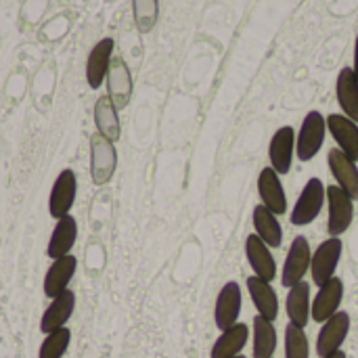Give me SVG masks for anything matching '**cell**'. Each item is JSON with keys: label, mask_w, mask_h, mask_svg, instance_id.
I'll use <instances>...</instances> for the list:
<instances>
[{"label": "cell", "mask_w": 358, "mask_h": 358, "mask_svg": "<svg viewBox=\"0 0 358 358\" xmlns=\"http://www.w3.org/2000/svg\"><path fill=\"white\" fill-rule=\"evenodd\" d=\"M117 170V151L115 143L105 138L103 134L94 132L90 136V178L92 185L103 187L107 185Z\"/></svg>", "instance_id": "1"}, {"label": "cell", "mask_w": 358, "mask_h": 358, "mask_svg": "<svg viewBox=\"0 0 358 358\" xmlns=\"http://www.w3.org/2000/svg\"><path fill=\"white\" fill-rule=\"evenodd\" d=\"M327 122L319 111H308L302 120L300 132H296V155L300 162H310L323 147Z\"/></svg>", "instance_id": "2"}, {"label": "cell", "mask_w": 358, "mask_h": 358, "mask_svg": "<svg viewBox=\"0 0 358 358\" xmlns=\"http://www.w3.org/2000/svg\"><path fill=\"white\" fill-rule=\"evenodd\" d=\"M325 199L329 208V218H327V231L331 237L344 235L355 218V199L342 191L338 185H331L325 189Z\"/></svg>", "instance_id": "3"}, {"label": "cell", "mask_w": 358, "mask_h": 358, "mask_svg": "<svg viewBox=\"0 0 358 358\" xmlns=\"http://www.w3.org/2000/svg\"><path fill=\"white\" fill-rule=\"evenodd\" d=\"M78 197V176L71 168H65L57 174L50 195H48V214L50 218L59 220L67 214H71V208Z\"/></svg>", "instance_id": "4"}, {"label": "cell", "mask_w": 358, "mask_h": 358, "mask_svg": "<svg viewBox=\"0 0 358 358\" xmlns=\"http://www.w3.org/2000/svg\"><path fill=\"white\" fill-rule=\"evenodd\" d=\"M323 206H325V185L321 178H310L304 185V189L292 210V218H289L292 224L306 227V224L315 222L319 218Z\"/></svg>", "instance_id": "5"}, {"label": "cell", "mask_w": 358, "mask_h": 358, "mask_svg": "<svg viewBox=\"0 0 358 358\" xmlns=\"http://www.w3.org/2000/svg\"><path fill=\"white\" fill-rule=\"evenodd\" d=\"M344 252V243L340 237H329L325 239L317 252H313V260H310V275H313V283L317 287L325 285L329 279L336 277L340 258Z\"/></svg>", "instance_id": "6"}, {"label": "cell", "mask_w": 358, "mask_h": 358, "mask_svg": "<svg viewBox=\"0 0 358 358\" xmlns=\"http://www.w3.org/2000/svg\"><path fill=\"white\" fill-rule=\"evenodd\" d=\"M310 260H313V250L306 237H296L292 241V248L285 256L283 271H281V283L283 287H294L300 281H304L306 273L310 271Z\"/></svg>", "instance_id": "7"}, {"label": "cell", "mask_w": 358, "mask_h": 358, "mask_svg": "<svg viewBox=\"0 0 358 358\" xmlns=\"http://www.w3.org/2000/svg\"><path fill=\"white\" fill-rule=\"evenodd\" d=\"M348 334H350V315L346 310H338L331 319L323 323L317 336V355L325 358L342 350Z\"/></svg>", "instance_id": "8"}, {"label": "cell", "mask_w": 358, "mask_h": 358, "mask_svg": "<svg viewBox=\"0 0 358 358\" xmlns=\"http://www.w3.org/2000/svg\"><path fill=\"white\" fill-rule=\"evenodd\" d=\"M105 86H107V96L111 99L115 109L117 111L126 109L132 99V73L122 57L111 59V65H109V71L105 78Z\"/></svg>", "instance_id": "9"}, {"label": "cell", "mask_w": 358, "mask_h": 358, "mask_svg": "<svg viewBox=\"0 0 358 358\" xmlns=\"http://www.w3.org/2000/svg\"><path fill=\"white\" fill-rule=\"evenodd\" d=\"M113 48H115L113 38H103L88 52L84 76H86V84L92 90H99L105 84V78H107V71H109V65L113 59Z\"/></svg>", "instance_id": "10"}, {"label": "cell", "mask_w": 358, "mask_h": 358, "mask_svg": "<svg viewBox=\"0 0 358 358\" xmlns=\"http://www.w3.org/2000/svg\"><path fill=\"white\" fill-rule=\"evenodd\" d=\"M268 157H271V168L279 176L289 174L296 157V130L292 126H283L273 134L268 145Z\"/></svg>", "instance_id": "11"}, {"label": "cell", "mask_w": 358, "mask_h": 358, "mask_svg": "<svg viewBox=\"0 0 358 358\" xmlns=\"http://www.w3.org/2000/svg\"><path fill=\"white\" fill-rule=\"evenodd\" d=\"M239 313H241V287L235 281H229L222 285L216 298L214 306V323L220 331L233 327L239 323Z\"/></svg>", "instance_id": "12"}, {"label": "cell", "mask_w": 358, "mask_h": 358, "mask_svg": "<svg viewBox=\"0 0 358 358\" xmlns=\"http://www.w3.org/2000/svg\"><path fill=\"white\" fill-rule=\"evenodd\" d=\"M76 271H78V258L76 256H65V258H59V260H52L46 275H44V281H42V292L48 300L61 296L63 292L69 289V283L71 279L76 277Z\"/></svg>", "instance_id": "13"}, {"label": "cell", "mask_w": 358, "mask_h": 358, "mask_svg": "<svg viewBox=\"0 0 358 358\" xmlns=\"http://www.w3.org/2000/svg\"><path fill=\"white\" fill-rule=\"evenodd\" d=\"M76 241H78V220L71 214H67V216L55 220V227H52L48 243H46V256L50 260L65 258L71 254Z\"/></svg>", "instance_id": "14"}, {"label": "cell", "mask_w": 358, "mask_h": 358, "mask_svg": "<svg viewBox=\"0 0 358 358\" xmlns=\"http://www.w3.org/2000/svg\"><path fill=\"white\" fill-rule=\"evenodd\" d=\"M327 132L338 143V149L358 164V124L344 113H329L325 117Z\"/></svg>", "instance_id": "15"}, {"label": "cell", "mask_w": 358, "mask_h": 358, "mask_svg": "<svg viewBox=\"0 0 358 358\" xmlns=\"http://www.w3.org/2000/svg\"><path fill=\"white\" fill-rule=\"evenodd\" d=\"M258 195L260 203L266 206L275 216L287 214V195L281 182V176L273 168H264L258 176Z\"/></svg>", "instance_id": "16"}, {"label": "cell", "mask_w": 358, "mask_h": 358, "mask_svg": "<svg viewBox=\"0 0 358 358\" xmlns=\"http://www.w3.org/2000/svg\"><path fill=\"white\" fill-rule=\"evenodd\" d=\"M342 298H344V283L340 277H334L325 285H321L317 296L313 298V321L323 325L327 319H331L340 310Z\"/></svg>", "instance_id": "17"}, {"label": "cell", "mask_w": 358, "mask_h": 358, "mask_svg": "<svg viewBox=\"0 0 358 358\" xmlns=\"http://www.w3.org/2000/svg\"><path fill=\"white\" fill-rule=\"evenodd\" d=\"M73 310H76V294L71 289H67L61 296L52 298L50 304L46 306V310L42 313V317H40V331L46 336L50 331L67 327L69 319L73 317Z\"/></svg>", "instance_id": "18"}, {"label": "cell", "mask_w": 358, "mask_h": 358, "mask_svg": "<svg viewBox=\"0 0 358 358\" xmlns=\"http://www.w3.org/2000/svg\"><path fill=\"white\" fill-rule=\"evenodd\" d=\"M245 258L254 271L256 277L264 279V281H273L277 277V262L275 256L271 252V248L254 233L245 239Z\"/></svg>", "instance_id": "19"}, {"label": "cell", "mask_w": 358, "mask_h": 358, "mask_svg": "<svg viewBox=\"0 0 358 358\" xmlns=\"http://www.w3.org/2000/svg\"><path fill=\"white\" fill-rule=\"evenodd\" d=\"M327 164L331 170V176L336 178L338 187L346 191L355 201H358V168L357 162H352L348 155H344L338 147L327 153Z\"/></svg>", "instance_id": "20"}, {"label": "cell", "mask_w": 358, "mask_h": 358, "mask_svg": "<svg viewBox=\"0 0 358 358\" xmlns=\"http://www.w3.org/2000/svg\"><path fill=\"white\" fill-rule=\"evenodd\" d=\"M245 285H248V294L258 310V317H264L266 321L275 323L279 317V298H277V292L273 289V285L256 275L248 277Z\"/></svg>", "instance_id": "21"}, {"label": "cell", "mask_w": 358, "mask_h": 358, "mask_svg": "<svg viewBox=\"0 0 358 358\" xmlns=\"http://www.w3.org/2000/svg\"><path fill=\"white\" fill-rule=\"evenodd\" d=\"M285 310L292 325L302 329L308 325V321L313 319V296H310V285L306 281H300L298 285L289 287L285 298Z\"/></svg>", "instance_id": "22"}, {"label": "cell", "mask_w": 358, "mask_h": 358, "mask_svg": "<svg viewBox=\"0 0 358 358\" xmlns=\"http://www.w3.org/2000/svg\"><path fill=\"white\" fill-rule=\"evenodd\" d=\"M250 340V327L245 323H237L224 331H220L218 340L214 342L210 358H235L243 355V348Z\"/></svg>", "instance_id": "23"}, {"label": "cell", "mask_w": 358, "mask_h": 358, "mask_svg": "<svg viewBox=\"0 0 358 358\" xmlns=\"http://www.w3.org/2000/svg\"><path fill=\"white\" fill-rule=\"evenodd\" d=\"M117 113L120 111L115 109V105L111 103V99L107 94L96 99L94 109H92L94 126H96V132L103 134L105 138H109L111 143H117L120 134H122V124H120V115Z\"/></svg>", "instance_id": "24"}, {"label": "cell", "mask_w": 358, "mask_h": 358, "mask_svg": "<svg viewBox=\"0 0 358 358\" xmlns=\"http://www.w3.org/2000/svg\"><path fill=\"white\" fill-rule=\"evenodd\" d=\"M252 222H254L256 235H258L271 250L281 248V243H283V229H281V222H279V218H277L266 206L258 203V206L254 208Z\"/></svg>", "instance_id": "25"}, {"label": "cell", "mask_w": 358, "mask_h": 358, "mask_svg": "<svg viewBox=\"0 0 358 358\" xmlns=\"http://www.w3.org/2000/svg\"><path fill=\"white\" fill-rule=\"evenodd\" d=\"M336 94H338V103L342 107V113L358 124V80L352 67H344L338 73Z\"/></svg>", "instance_id": "26"}, {"label": "cell", "mask_w": 358, "mask_h": 358, "mask_svg": "<svg viewBox=\"0 0 358 358\" xmlns=\"http://www.w3.org/2000/svg\"><path fill=\"white\" fill-rule=\"evenodd\" d=\"M277 350V329L264 317L254 319V358H273Z\"/></svg>", "instance_id": "27"}, {"label": "cell", "mask_w": 358, "mask_h": 358, "mask_svg": "<svg viewBox=\"0 0 358 358\" xmlns=\"http://www.w3.org/2000/svg\"><path fill=\"white\" fill-rule=\"evenodd\" d=\"M69 344H71V331L67 327L50 331L44 336V340L38 348V358H63Z\"/></svg>", "instance_id": "28"}, {"label": "cell", "mask_w": 358, "mask_h": 358, "mask_svg": "<svg viewBox=\"0 0 358 358\" xmlns=\"http://www.w3.org/2000/svg\"><path fill=\"white\" fill-rule=\"evenodd\" d=\"M132 15L136 29L141 34H149L159 17V0H132Z\"/></svg>", "instance_id": "29"}, {"label": "cell", "mask_w": 358, "mask_h": 358, "mask_svg": "<svg viewBox=\"0 0 358 358\" xmlns=\"http://www.w3.org/2000/svg\"><path fill=\"white\" fill-rule=\"evenodd\" d=\"M285 358H310V344L306 331L292 323H287L285 327Z\"/></svg>", "instance_id": "30"}, {"label": "cell", "mask_w": 358, "mask_h": 358, "mask_svg": "<svg viewBox=\"0 0 358 358\" xmlns=\"http://www.w3.org/2000/svg\"><path fill=\"white\" fill-rule=\"evenodd\" d=\"M352 71H355V76H357L358 80V36L357 40H355V65H352Z\"/></svg>", "instance_id": "31"}, {"label": "cell", "mask_w": 358, "mask_h": 358, "mask_svg": "<svg viewBox=\"0 0 358 358\" xmlns=\"http://www.w3.org/2000/svg\"><path fill=\"white\" fill-rule=\"evenodd\" d=\"M325 358H348L346 357V352L344 350H338V352H334V355H329V357Z\"/></svg>", "instance_id": "32"}, {"label": "cell", "mask_w": 358, "mask_h": 358, "mask_svg": "<svg viewBox=\"0 0 358 358\" xmlns=\"http://www.w3.org/2000/svg\"><path fill=\"white\" fill-rule=\"evenodd\" d=\"M235 358H245V357H243V355H239V357H235Z\"/></svg>", "instance_id": "33"}]
</instances>
